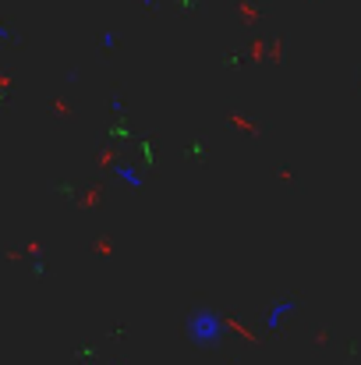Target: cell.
<instances>
[{
    "mask_svg": "<svg viewBox=\"0 0 361 365\" xmlns=\"http://www.w3.org/2000/svg\"><path fill=\"white\" fill-rule=\"evenodd\" d=\"M0 39H7V29H4V25H0Z\"/></svg>",
    "mask_w": 361,
    "mask_h": 365,
    "instance_id": "cell-4",
    "label": "cell"
},
{
    "mask_svg": "<svg viewBox=\"0 0 361 365\" xmlns=\"http://www.w3.org/2000/svg\"><path fill=\"white\" fill-rule=\"evenodd\" d=\"M117 181L120 185H131V188H138V185H142L138 170H131V167H117Z\"/></svg>",
    "mask_w": 361,
    "mask_h": 365,
    "instance_id": "cell-3",
    "label": "cell"
},
{
    "mask_svg": "<svg viewBox=\"0 0 361 365\" xmlns=\"http://www.w3.org/2000/svg\"><path fill=\"white\" fill-rule=\"evenodd\" d=\"M188 337L195 344H202V348H213V344H220L227 337V319L220 312H213V309H202V312H195L188 319Z\"/></svg>",
    "mask_w": 361,
    "mask_h": 365,
    "instance_id": "cell-1",
    "label": "cell"
},
{
    "mask_svg": "<svg viewBox=\"0 0 361 365\" xmlns=\"http://www.w3.org/2000/svg\"><path fill=\"white\" fill-rule=\"evenodd\" d=\"M294 309H298L294 302H280V305H273V309H269V316H266V327H280V323H283Z\"/></svg>",
    "mask_w": 361,
    "mask_h": 365,
    "instance_id": "cell-2",
    "label": "cell"
}]
</instances>
